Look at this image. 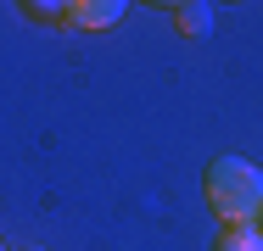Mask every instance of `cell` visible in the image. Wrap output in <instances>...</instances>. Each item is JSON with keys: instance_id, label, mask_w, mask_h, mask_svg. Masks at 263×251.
I'll list each match as a JSON object with an SVG mask.
<instances>
[{"instance_id": "cell-7", "label": "cell", "mask_w": 263, "mask_h": 251, "mask_svg": "<svg viewBox=\"0 0 263 251\" xmlns=\"http://www.w3.org/2000/svg\"><path fill=\"white\" fill-rule=\"evenodd\" d=\"M23 251H45V246H23Z\"/></svg>"}, {"instance_id": "cell-8", "label": "cell", "mask_w": 263, "mask_h": 251, "mask_svg": "<svg viewBox=\"0 0 263 251\" xmlns=\"http://www.w3.org/2000/svg\"><path fill=\"white\" fill-rule=\"evenodd\" d=\"M258 229H263V218H258Z\"/></svg>"}, {"instance_id": "cell-2", "label": "cell", "mask_w": 263, "mask_h": 251, "mask_svg": "<svg viewBox=\"0 0 263 251\" xmlns=\"http://www.w3.org/2000/svg\"><path fill=\"white\" fill-rule=\"evenodd\" d=\"M123 11H129V0H73V6H67V23L84 28V34H101V28H112Z\"/></svg>"}, {"instance_id": "cell-4", "label": "cell", "mask_w": 263, "mask_h": 251, "mask_svg": "<svg viewBox=\"0 0 263 251\" xmlns=\"http://www.w3.org/2000/svg\"><path fill=\"white\" fill-rule=\"evenodd\" d=\"M179 28H185L191 39H202V34H208V6H196V0L179 6Z\"/></svg>"}, {"instance_id": "cell-9", "label": "cell", "mask_w": 263, "mask_h": 251, "mask_svg": "<svg viewBox=\"0 0 263 251\" xmlns=\"http://www.w3.org/2000/svg\"><path fill=\"white\" fill-rule=\"evenodd\" d=\"M0 251H6V246H0Z\"/></svg>"}, {"instance_id": "cell-1", "label": "cell", "mask_w": 263, "mask_h": 251, "mask_svg": "<svg viewBox=\"0 0 263 251\" xmlns=\"http://www.w3.org/2000/svg\"><path fill=\"white\" fill-rule=\"evenodd\" d=\"M202 190H208V206L218 212V223H258L263 218V168L247 156H218Z\"/></svg>"}, {"instance_id": "cell-3", "label": "cell", "mask_w": 263, "mask_h": 251, "mask_svg": "<svg viewBox=\"0 0 263 251\" xmlns=\"http://www.w3.org/2000/svg\"><path fill=\"white\" fill-rule=\"evenodd\" d=\"M213 251H263V229L258 223H224Z\"/></svg>"}, {"instance_id": "cell-5", "label": "cell", "mask_w": 263, "mask_h": 251, "mask_svg": "<svg viewBox=\"0 0 263 251\" xmlns=\"http://www.w3.org/2000/svg\"><path fill=\"white\" fill-rule=\"evenodd\" d=\"M23 6H28L34 17H67V6H73V0H23Z\"/></svg>"}, {"instance_id": "cell-6", "label": "cell", "mask_w": 263, "mask_h": 251, "mask_svg": "<svg viewBox=\"0 0 263 251\" xmlns=\"http://www.w3.org/2000/svg\"><path fill=\"white\" fill-rule=\"evenodd\" d=\"M152 6H174V11H179V6H191V0H152Z\"/></svg>"}]
</instances>
